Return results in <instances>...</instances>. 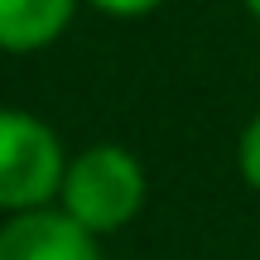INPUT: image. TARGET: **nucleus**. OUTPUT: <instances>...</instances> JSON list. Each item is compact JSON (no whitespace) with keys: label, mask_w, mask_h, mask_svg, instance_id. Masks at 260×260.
<instances>
[{"label":"nucleus","mask_w":260,"mask_h":260,"mask_svg":"<svg viewBox=\"0 0 260 260\" xmlns=\"http://www.w3.org/2000/svg\"><path fill=\"white\" fill-rule=\"evenodd\" d=\"M68 159L58 135L29 111H0V212H34L63 193Z\"/></svg>","instance_id":"obj_2"},{"label":"nucleus","mask_w":260,"mask_h":260,"mask_svg":"<svg viewBox=\"0 0 260 260\" xmlns=\"http://www.w3.org/2000/svg\"><path fill=\"white\" fill-rule=\"evenodd\" d=\"M77 0H0V48L39 53L73 24Z\"/></svg>","instance_id":"obj_4"},{"label":"nucleus","mask_w":260,"mask_h":260,"mask_svg":"<svg viewBox=\"0 0 260 260\" xmlns=\"http://www.w3.org/2000/svg\"><path fill=\"white\" fill-rule=\"evenodd\" d=\"M58 207L92 236L121 232L145 207V169L125 145H92L77 159H68Z\"/></svg>","instance_id":"obj_1"},{"label":"nucleus","mask_w":260,"mask_h":260,"mask_svg":"<svg viewBox=\"0 0 260 260\" xmlns=\"http://www.w3.org/2000/svg\"><path fill=\"white\" fill-rule=\"evenodd\" d=\"M246 10H251V15L260 19V0H246Z\"/></svg>","instance_id":"obj_7"},{"label":"nucleus","mask_w":260,"mask_h":260,"mask_svg":"<svg viewBox=\"0 0 260 260\" xmlns=\"http://www.w3.org/2000/svg\"><path fill=\"white\" fill-rule=\"evenodd\" d=\"M87 5H96L102 15H116V19H140L149 10H159L164 0H87Z\"/></svg>","instance_id":"obj_6"},{"label":"nucleus","mask_w":260,"mask_h":260,"mask_svg":"<svg viewBox=\"0 0 260 260\" xmlns=\"http://www.w3.org/2000/svg\"><path fill=\"white\" fill-rule=\"evenodd\" d=\"M236 164H241V178L260 193V111L246 121L241 130V145H236Z\"/></svg>","instance_id":"obj_5"},{"label":"nucleus","mask_w":260,"mask_h":260,"mask_svg":"<svg viewBox=\"0 0 260 260\" xmlns=\"http://www.w3.org/2000/svg\"><path fill=\"white\" fill-rule=\"evenodd\" d=\"M0 260H102V246L63 207H34L0 226Z\"/></svg>","instance_id":"obj_3"}]
</instances>
